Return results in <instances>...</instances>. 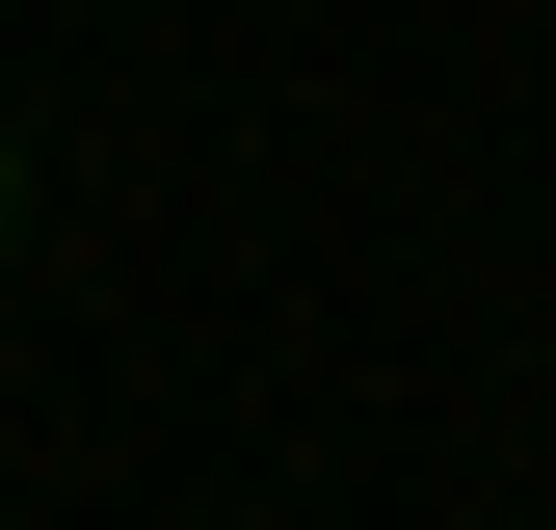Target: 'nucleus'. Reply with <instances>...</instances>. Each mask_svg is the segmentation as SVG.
<instances>
[{"label": "nucleus", "instance_id": "1", "mask_svg": "<svg viewBox=\"0 0 556 530\" xmlns=\"http://www.w3.org/2000/svg\"><path fill=\"white\" fill-rule=\"evenodd\" d=\"M0 186H27V160H0Z\"/></svg>", "mask_w": 556, "mask_h": 530}]
</instances>
